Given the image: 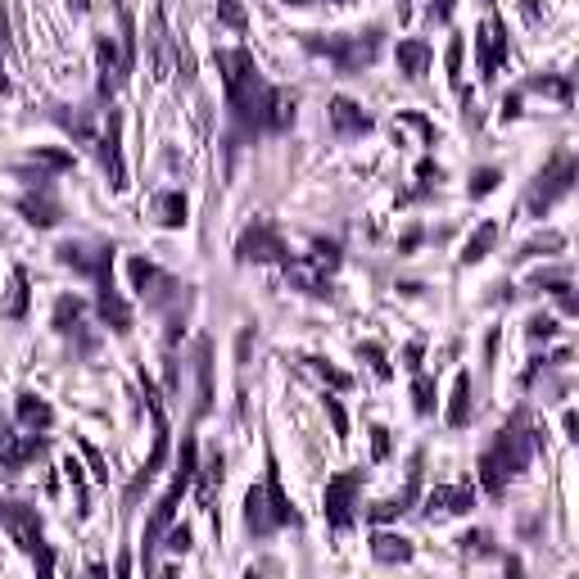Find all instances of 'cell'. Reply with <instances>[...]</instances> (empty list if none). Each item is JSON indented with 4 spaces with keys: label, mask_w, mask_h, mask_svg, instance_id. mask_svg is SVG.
Listing matches in <instances>:
<instances>
[{
    "label": "cell",
    "mask_w": 579,
    "mask_h": 579,
    "mask_svg": "<svg viewBox=\"0 0 579 579\" xmlns=\"http://www.w3.org/2000/svg\"><path fill=\"white\" fill-rule=\"evenodd\" d=\"M217 78L227 96V131H223V164L232 173L245 145H258L267 136H285L300 118V96L290 87H276L263 78V68L249 46H213Z\"/></svg>",
    "instance_id": "6da1fadb"
},
{
    "label": "cell",
    "mask_w": 579,
    "mask_h": 579,
    "mask_svg": "<svg viewBox=\"0 0 579 579\" xmlns=\"http://www.w3.org/2000/svg\"><path fill=\"white\" fill-rule=\"evenodd\" d=\"M543 449H548V440H543V425L534 421L530 403H517L512 412H507V421L489 434V444L480 449V458H475V480H480V493L502 498L507 489H512V484L530 471V462H534Z\"/></svg>",
    "instance_id": "7a4b0ae2"
},
{
    "label": "cell",
    "mask_w": 579,
    "mask_h": 579,
    "mask_svg": "<svg viewBox=\"0 0 579 579\" xmlns=\"http://www.w3.org/2000/svg\"><path fill=\"white\" fill-rule=\"evenodd\" d=\"M50 122L105 168L109 190L122 195L127 190V159H122V109L109 100H91V105H50Z\"/></svg>",
    "instance_id": "3957f363"
},
{
    "label": "cell",
    "mask_w": 579,
    "mask_h": 579,
    "mask_svg": "<svg viewBox=\"0 0 579 579\" xmlns=\"http://www.w3.org/2000/svg\"><path fill=\"white\" fill-rule=\"evenodd\" d=\"M127 281L136 290V304L164 322V349L177 353V344L186 335V322H190V308H195V285L177 281L173 272H164L159 263L140 258V254L127 258Z\"/></svg>",
    "instance_id": "277c9868"
},
{
    "label": "cell",
    "mask_w": 579,
    "mask_h": 579,
    "mask_svg": "<svg viewBox=\"0 0 579 579\" xmlns=\"http://www.w3.org/2000/svg\"><path fill=\"white\" fill-rule=\"evenodd\" d=\"M241 521H245L249 543H263V539H272V534H281V530H304V512L295 507V498L285 493V480H281V462H276L272 440H263V480L245 489Z\"/></svg>",
    "instance_id": "5b68a950"
},
{
    "label": "cell",
    "mask_w": 579,
    "mask_h": 579,
    "mask_svg": "<svg viewBox=\"0 0 579 579\" xmlns=\"http://www.w3.org/2000/svg\"><path fill=\"white\" fill-rule=\"evenodd\" d=\"M295 41L308 55L326 59L335 68V78H362L385 55V23H367L357 32H295Z\"/></svg>",
    "instance_id": "8992f818"
},
{
    "label": "cell",
    "mask_w": 579,
    "mask_h": 579,
    "mask_svg": "<svg viewBox=\"0 0 579 579\" xmlns=\"http://www.w3.org/2000/svg\"><path fill=\"white\" fill-rule=\"evenodd\" d=\"M195 425H199V421L190 416V425H186V434H181V453H177L173 480H168V489L159 493V502L150 507V517H145V534H140V566H145V570H155V552H159L168 526L177 521L181 498L190 493V480H195V467H199V440H195Z\"/></svg>",
    "instance_id": "52a82bcc"
},
{
    "label": "cell",
    "mask_w": 579,
    "mask_h": 579,
    "mask_svg": "<svg viewBox=\"0 0 579 579\" xmlns=\"http://www.w3.org/2000/svg\"><path fill=\"white\" fill-rule=\"evenodd\" d=\"M0 530H6L10 543L37 566V575H55L59 557H55V548L46 543V521H41V512H37L32 502H23V498H0Z\"/></svg>",
    "instance_id": "ba28073f"
},
{
    "label": "cell",
    "mask_w": 579,
    "mask_h": 579,
    "mask_svg": "<svg viewBox=\"0 0 579 579\" xmlns=\"http://www.w3.org/2000/svg\"><path fill=\"white\" fill-rule=\"evenodd\" d=\"M575 181H579V155L575 150H552L548 155V164L534 173V181L526 186V195H521V208L530 213V217H548L570 190H575Z\"/></svg>",
    "instance_id": "9c48e42d"
},
{
    "label": "cell",
    "mask_w": 579,
    "mask_h": 579,
    "mask_svg": "<svg viewBox=\"0 0 579 579\" xmlns=\"http://www.w3.org/2000/svg\"><path fill=\"white\" fill-rule=\"evenodd\" d=\"M367 475L372 471H362V467H344L326 480L322 489V517H326V530L331 534H349L357 521H362V489H367Z\"/></svg>",
    "instance_id": "30bf717a"
},
{
    "label": "cell",
    "mask_w": 579,
    "mask_h": 579,
    "mask_svg": "<svg viewBox=\"0 0 579 579\" xmlns=\"http://www.w3.org/2000/svg\"><path fill=\"white\" fill-rule=\"evenodd\" d=\"M232 258L241 263V267H285L290 258H295V249H290V241H285V232L272 223V217H254V223L236 236V245H232Z\"/></svg>",
    "instance_id": "8fae6325"
},
{
    "label": "cell",
    "mask_w": 579,
    "mask_h": 579,
    "mask_svg": "<svg viewBox=\"0 0 579 579\" xmlns=\"http://www.w3.org/2000/svg\"><path fill=\"white\" fill-rule=\"evenodd\" d=\"M87 300L82 295H59L55 300V308H50V326H55V335L72 349V357H96L100 353V344H105V335L87 322Z\"/></svg>",
    "instance_id": "7c38bea8"
},
{
    "label": "cell",
    "mask_w": 579,
    "mask_h": 579,
    "mask_svg": "<svg viewBox=\"0 0 579 579\" xmlns=\"http://www.w3.org/2000/svg\"><path fill=\"white\" fill-rule=\"evenodd\" d=\"M91 285H96V300H91V308H96L100 326H105L109 335L127 340V335H131V326H136V308H131V300L122 295V285H118V276H114V263L96 267Z\"/></svg>",
    "instance_id": "4fadbf2b"
},
{
    "label": "cell",
    "mask_w": 579,
    "mask_h": 579,
    "mask_svg": "<svg viewBox=\"0 0 579 579\" xmlns=\"http://www.w3.org/2000/svg\"><path fill=\"white\" fill-rule=\"evenodd\" d=\"M471 46H475V72H480V82H484V87L498 82V72L507 68V59H512V41H507V23H502L498 6L484 10V19H480Z\"/></svg>",
    "instance_id": "5bb4252c"
},
{
    "label": "cell",
    "mask_w": 579,
    "mask_h": 579,
    "mask_svg": "<svg viewBox=\"0 0 579 579\" xmlns=\"http://www.w3.org/2000/svg\"><path fill=\"white\" fill-rule=\"evenodd\" d=\"M91 50H96V100H114L127 82H131V72H136V59L122 50V41L118 37H109V32H96V41H91Z\"/></svg>",
    "instance_id": "9a60e30c"
},
{
    "label": "cell",
    "mask_w": 579,
    "mask_h": 579,
    "mask_svg": "<svg viewBox=\"0 0 579 579\" xmlns=\"http://www.w3.org/2000/svg\"><path fill=\"white\" fill-rule=\"evenodd\" d=\"M50 444H55L50 434H32V430L6 421V425H0V480L23 475L32 462H41L50 453Z\"/></svg>",
    "instance_id": "2e32d148"
},
{
    "label": "cell",
    "mask_w": 579,
    "mask_h": 579,
    "mask_svg": "<svg viewBox=\"0 0 579 579\" xmlns=\"http://www.w3.org/2000/svg\"><path fill=\"white\" fill-rule=\"evenodd\" d=\"M421 489H425V449H416V453L408 458V480H403V489H399V493H390V498H381V502H372L367 512H362V521H367V526H390V521H403L408 512H416Z\"/></svg>",
    "instance_id": "e0dca14e"
},
{
    "label": "cell",
    "mask_w": 579,
    "mask_h": 579,
    "mask_svg": "<svg viewBox=\"0 0 579 579\" xmlns=\"http://www.w3.org/2000/svg\"><path fill=\"white\" fill-rule=\"evenodd\" d=\"M475 502H480V489H475V484H434V489H421L416 512L434 526V521H449V517L475 512Z\"/></svg>",
    "instance_id": "ac0fdd59"
},
{
    "label": "cell",
    "mask_w": 579,
    "mask_h": 579,
    "mask_svg": "<svg viewBox=\"0 0 579 579\" xmlns=\"http://www.w3.org/2000/svg\"><path fill=\"white\" fill-rule=\"evenodd\" d=\"M223 480H227V453H223V449H208V453L199 458V467H195L190 489H195L199 512H208L213 530H223V521H217V493H223Z\"/></svg>",
    "instance_id": "d6986e66"
},
{
    "label": "cell",
    "mask_w": 579,
    "mask_h": 579,
    "mask_svg": "<svg viewBox=\"0 0 579 579\" xmlns=\"http://www.w3.org/2000/svg\"><path fill=\"white\" fill-rule=\"evenodd\" d=\"M14 208H19L23 223L37 227V232H55V227L63 223V217H68V208H63L55 181H50V186H28V190L14 199Z\"/></svg>",
    "instance_id": "ffe728a7"
},
{
    "label": "cell",
    "mask_w": 579,
    "mask_h": 579,
    "mask_svg": "<svg viewBox=\"0 0 579 579\" xmlns=\"http://www.w3.org/2000/svg\"><path fill=\"white\" fill-rule=\"evenodd\" d=\"M326 118H331V136H335V140H362V136L376 131V118L362 109L353 96H331Z\"/></svg>",
    "instance_id": "44dd1931"
},
{
    "label": "cell",
    "mask_w": 579,
    "mask_h": 579,
    "mask_svg": "<svg viewBox=\"0 0 579 579\" xmlns=\"http://www.w3.org/2000/svg\"><path fill=\"white\" fill-rule=\"evenodd\" d=\"M145 55H150V72H155V82H168V78H173V59H181V55L173 50L164 6H155V14H150V37H145Z\"/></svg>",
    "instance_id": "7402d4cb"
},
{
    "label": "cell",
    "mask_w": 579,
    "mask_h": 579,
    "mask_svg": "<svg viewBox=\"0 0 579 579\" xmlns=\"http://www.w3.org/2000/svg\"><path fill=\"white\" fill-rule=\"evenodd\" d=\"M285 281H290V290H300V295H308V300H317V304H331L335 300V276H326V272H317V267H308L300 254L290 258L285 267Z\"/></svg>",
    "instance_id": "603a6c76"
},
{
    "label": "cell",
    "mask_w": 579,
    "mask_h": 579,
    "mask_svg": "<svg viewBox=\"0 0 579 579\" xmlns=\"http://www.w3.org/2000/svg\"><path fill=\"white\" fill-rule=\"evenodd\" d=\"M55 421H59V412H55V403L46 394H37V390H19L14 394V425H23L32 434H50Z\"/></svg>",
    "instance_id": "cb8c5ba5"
},
{
    "label": "cell",
    "mask_w": 579,
    "mask_h": 579,
    "mask_svg": "<svg viewBox=\"0 0 579 579\" xmlns=\"http://www.w3.org/2000/svg\"><path fill=\"white\" fill-rule=\"evenodd\" d=\"M372 561L376 566H412L416 561V543L399 530H385V526H372Z\"/></svg>",
    "instance_id": "d4e9b609"
},
{
    "label": "cell",
    "mask_w": 579,
    "mask_h": 579,
    "mask_svg": "<svg viewBox=\"0 0 579 579\" xmlns=\"http://www.w3.org/2000/svg\"><path fill=\"white\" fill-rule=\"evenodd\" d=\"M530 285H534V290H543V295H552V300H557L561 317H575V313H579V295H575L570 267H543V272H534V281H530Z\"/></svg>",
    "instance_id": "484cf974"
},
{
    "label": "cell",
    "mask_w": 579,
    "mask_h": 579,
    "mask_svg": "<svg viewBox=\"0 0 579 579\" xmlns=\"http://www.w3.org/2000/svg\"><path fill=\"white\" fill-rule=\"evenodd\" d=\"M150 217H155V227H164V232H181L190 223V199L181 190H155L150 195Z\"/></svg>",
    "instance_id": "4316f807"
},
{
    "label": "cell",
    "mask_w": 579,
    "mask_h": 579,
    "mask_svg": "<svg viewBox=\"0 0 579 579\" xmlns=\"http://www.w3.org/2000/svg\"><path fill=\"white\" fill-rule=\"evenodd\" d=\"M444 421H449V430H467V425L475 421V381H471L467 367L453 376V394H449V412H444Z\"/></svg>",
    "instance_id": "83f0119b"
},
{
    "label": "cell",
    "mask_w": 579,
    "mask_h": 579,
    "mask_svg": "<svg viewBox=\"0 0 579 579\" xmlns=\"http://www.w3.org/2000/svg\"><path fill=\"white\" fill-rule=\"evenodd\" d=\"M526 96H552L561 109H570L575 105V78L570 72H530L526 82H517Z\"/></svg>",
    "instance_id": "f1b7e54d"
},
{
    "label": "cell",
    "mask_w": 579,
    "mask_h": 579,
    "mask_svg": "<svg viewBox=\"0 0 579 579\" xmlns=\"http://www.w3.org/2000/svg\"><path fill=\"white\" fill-rule=\"evenodd\" d=\"M394 63H399V72L408 82H421L425 72H430V63H434V50H430V41H421V37H403L399 46H394Z\"/></svg>",
    "instance_id": "f546056e"
},
{
    "label": "cell",
    "mask_w": 579,
    "mask_h": 579,
    "mask_svg": "<svg viewBox=\"0 0 579 579\" xmlns=\"http://www.w3.org/2000/svg\"><path fill=\"white\" fill-rule=\"evenodd\" d=\"M28 308H32V276H28V267H23V263H14V267H10L6 304H0V317H6V322H23V317H28Z\"/></svg>",
    "instance_id": "4dcf8cb0"
},
{
    "label": "cell",
    "mask_w": 579,
    "mask_h": 579,
    "mask_svg": "<svg viewBox=\"0 0 579 579\" xmlns=\"http://www.w3.org/2000/svg\"><path fill=\"white\" fill-rule=\"evenodd\" d=\"M440 181H444V168L434 164V155H425V159L416 164V186H412V190H399V199H394V204H399V208H412L416 199H430Z\"/></svg>",
    "instance_id": "1f68e13d"
},
{
    "label": "cell",
    "mask_w": 579,
    "mask_h": 579,
    "mask_svg": "<svg viewBox=\"0 0 579 579\" xmlns=\"http://www.w3.org/2000/svg\"><path fill=\"white\" fill-rule=\"evenodd\" d=\"M498 236H502V227H498V223H480V227H475V232L467 236V245H462L458 263H462V267H475V263H484V258L493 254Z\"/></svg>",
    "instance_id": "d6a6232c"
},
{
    "label": "cell",
    "mask_w": 579,
    "mask_h": 579,
    "mask_svg": "<svg viewBox=\"0 0 579 579\" xmlns=\"http://www.w3.org/2000/svg\"><path fill=\"white\" fill-rule=\"evenodd\" d=\"M308 267H317V272H326V276H335L340 267H344V245L335 241V236H313V245H308V254H300Z\"/></svg>",
    "instance_id": "836d02e7"
},
{
    "label": "cell",
    "mask_w": 579,
    "mask_h": 579,
    "mask_svg": "<svg viewBox=\"0 0 579 579\" xmlns=\"http://www.w3.org/2000/svg\"><path fill=\"white\" fill-rule=\"evenodd\" d=\"M28 164H37V168L50 173V177H63V173L78 168V155L63 150V145H37V150L28 155Z\"/></svg>",
    "instance_id": "e575fe53"
},
{
    "label": "cell",
    "mask_w": 579,
    "mask_h": 579,
    "mask_svg": "<svg viewBox=\"0 0 579 579\" xmlns=\"http://www.w3.org/2000/svg\"><path fill=\"white\" fill-rule=\"evenodd\" d=\"M575 353L570 349H557V353H534L530 362H526V367H521V390H534L548 372H557V367H566V362H570Z\"/></svg>",
    "instance_id": "d590c367"
},
{
    "label": "cell",
    "mask_w": 579,
    "mask_h": 579,
    "mask_svg": "<svg viewBox=\"0 0 579 579\" xmlns=\"http://www.w3.org/2000/svg\"><path fill=\"white\" fill-rule=\"evenodd\" d=\"M434 403H440V385H434V376L421 367V372H412V412L421 416V421H430L434 416Z\"/></svg>",
    "instance_id": "8d00e7d4"
},
{
    "label": "cell",
    "mask_w": 579,
    "mask_h": 579,
    "mask_svg": "<svg viewBox=\"0 0 579 579\" xmlns=\"http://www.w3.org/2000/svg\"><path fill=\"white\" fill-rule=\"evenodd\" d=\"M300 362H304V372H313L322 385H331V390H340V394L357 385V381H353V372H340L331 357H313V353H308V357H300Z\"/></svg>",
    "instance_id": "74e56055"
},
{
    "label": "cell",
    "mask_w": 579,
    "mask_h": 579,
    "mask_svg": "<svg viewBox=\"0 0 579 579\" xmlns=\"http://www.w3.org/2000/svg\"><path fill=\"white\" fill-rule=\"evenodd\" d=\"M353 353H357V362H367L376 381H390V376H394V362H390V353H385L381 340H357Z\"/></svg>",
    "instance_id": "f35d334b"
},
{
    "label": "cell",
    "mask_w": 579,
    "mask_h": 579,
    "mask_svg": "<svg viewBox=\"0 0 579 579\" xmlns=\"http://www.w3.org/2000/svg\"><path fill=\"white\" fill-rule=\"evenodd\" d=\"M561 249H566V236H561V232H543V236L526 241L512 258H517V263H530V258H548V254H561Z\"/></svg>",
    "instance_id": "ab89813d"
},
{
    "label": "cell",
    "mask_w": 579,
    "mask_h": 579,
    "mask_svg": "<svg viewBox=\"0 0 579 579\" xmlns=\"http://www.w3.org/2000/svg\"><path fill=\"white\" fill-rule=\"evenodd\" d=\"M213 14H217V23L232 28L236 37H245V32H249V10H245V0H217Z\"/></svg>",
    "instance_id": "60d3db41"
},
{
    "label": "cell",
    "mask_w": 579,
    "mask_h": 579,
    "mask_svg": "<svg viewBox=\"0 0 579 579\" xmlns=\"http://www.w3.org/2000/svg\"><path fill=\"white\" fill-rule=\"evenodd\" d=\"M498 186H502V168L484 164V168L471 173V181H467V199H471V204H475V199H489Z\"/></svg>",
    "instance_id": "b9f144b4"
},
{
    "label": "cell",
    "mask_w": 579,
    "mask_h": 579,
    "mask_svg": "<svg viewBox=\"0 0 579 579\" xmlns=\"http://www.w3.org/2000/svg\"><path fill=\"white\" fill-rule=\"evenodd\" d=\"M462 59H467V32H449L444 68H449V87H458V91H462Z\"/></svg>",
    "instance_id": "7bdbcfd3"
},
{
    "label": "cell",
    "mask_w": 579,
    "mask_h": 579,
    "mask_svg": "<svg viewBox=\"0 0 579 579\" xmlns=\"http://www.w3.org/2000/svg\"><path fill=\"white\" fill-rule=\"evenodd\" d=\"M399 122H403V127H416V131H421V145H430V150L444 140V131L434 127V118H425L421 109H399Z\"/></svg>",
    "instance_id": "ee69618b"
},
{
    "label": "cell",
    "mask_w": 579,
    "mask_h": 579,
    "mask_svg": "<svg viewBox=\"0 0 579 579\" xmlns=\"http://www.w3.org/2000/svg\"><path fill=\"white\" fill-rule=\"evenodd\" d=\"M458 552H462V557H498L489 530H467V534H458Z\"/></svg>",
    "instance_id": "f6af8a7d"
},
{
    "label": "cell",
    "mask_w": 579,
    "mask_h": 579,
    "mask_svg": "<svg viewBox=\"0 0 579 579\" xmlns=\"http://www.w3.org/2000/svg\"><path fill=\"white\" fill-rule=\"evenodd\" d=\"M557 335H561V322H557L552 313H534V317L526 322V340H534V344H539V340H557Z\"/></svg>",
    "instance_id": "bcb514c9"
},
{
    "label": "cell",
    "mask_w": 579,
    "mask_h": 579,
    "mask_svg": "<svg viewBox=\"0 0 579 579\" xmlns=\"http://www.w3.org/2000/svg\"><path fill=\"white\" fill-rule=\"evenodd\" d=\"M322 408H326V416H331L335 440H340V444H349V412H344V403H340L335 394H326V399H322Z\"/></svg>",
    "instance_id": "7dc6e473"
},
{
    "label": "cell",
    "mask_w": 579,
    "mask_h": 579,
    "mask_svg": "<svg viewBox=\"0 0 579 579\" xmlns=\"http://www.w3.org/2000/svg\"><path fill=\"white\" fill-rule=\"evenodd\" d=\"M72 444H78V449H82V458H87V467H91V480H96V484H109V467H105V458H100V449H96L91 440H82V434H78V440H72Z\"/></svg>",
    "instance_id": "c3c4849f"
},
{
    "label": "cell",
    "mask_w": 579,
    "mask_h": 579,
    "mask_svg": "<svg viewBox=\"0 0 579 579\" xmlns=\"http://www.w3.org/2000/svg\"><path fill=\"white\" fill-rule=\"evenodd\" d=\"M367 434H372V462H390V453H394V434H390V425L376 421Z\"/></svg>",
    "instance_id": "681fc988"
},
{
    "label": "cell",
    "mask_w": 579,
    "mask_h": 579,
    "mask_svg": "<svg viewBox=\"0 0 579 579\" xmlns=\"http://www.w3.org/2000/svg\"><path fill=\"white\" fill-rule=\"evenodd\" d=\"M190 543H195V534H190V526H186V521H181V526H177V521H173V526H168V534H164V543H159V548H168V552H190Z\"/></svg>",
    "instance_id": "f907efd6"
},
{
    "label": "cell",
    "mask_w": 579,
    "mask_h": 579,
    "mask_svg": "<svg viewBox=\"0 0 579 579\" xmlns=\"http://www.w3.org/2000/svg\"><path fill=\"white\" fill-rule=\"evenodd\" d=\"M453 14H458V0H430V6H425V19H430L434 28H449Z\"/></svg>",
    "instance_id": "816d5d0a"
},
{
    "label": "cell",
    "mask_w": 579,
    "mask_h": 579,
    "mask_svg": "<svg viewBox=\"0 0 579 579\" xmlns=\"http://www.w3.org/2000/svg\"><path fill=\"white\" fill-rule=\"evenodd\" d=\"M421 357H425V340H408V344H403V353H399V362H403V372H408V376L425 367Z\"/></svg>",
    "instance_id": "f5cc1de1"
},
{
    "label": "cell",
    "mask_w": 579,
    "mask_h": 579,
    "mask_svg": "<svg viewBox=\"0 0 579 579\" xmlns=\"http://www.w3.org/2000/svg\"><path fill=\"white\" fill-rule=\"evenodd\" d=\"M521 105H526V91H521V87H512V91L502 96V109H498V118H502V122H512V118H521Z\"/></svg>",
    "instance_id": "db71d44e"
},
{
    "label": "cell",
    "mask_w": 579,
    "mask_h": 579,
    "mask_svg": "<svg viewBox=\"0 0 579 579\" xmlns=\"http://www.w3.org/2000/svg\"><path fill=\"white\" fill-rule=\"evenodd\" d=\"M561 430H566V440H570V444L579 440V416H575V408H566V416H561Z\"/></svg>",
    "instance_id": "11a10c76"
},
{
    "label": "cell",
    "mask_w": 579,
    "mask_h": 579,
    "mask_svg": "<svg viewBox=\"0 0 579 579\" xmlns=\"http://www.w3.org/2000/svg\"><path fill=\"white\" fill-rule=\"evenodd\" d=\"M512 295H517V290H512V281H498V285H493V295H489V304H502V300L512 304Z\"/></svg>",
    "instance_id": "9f6ffc18"
},
{
    "label": "cell",
    "mask_w": 579,
    "mask_h": 579,
    "mask_svg": "<svg viewBox=\"0 0 579 579\" xmlns=\"http://www.w3.org/2000/svg\"><path fill=\"white\" fill-rule=\"evenodd\" d=\"M521 14H526V23H539L543 19V0H521Z\"/></svg>",
    "instance_id": "6f0895ef"
},
{
    "label": "cell",
    "mask_w": 579,
    "mask_h": 579,
    "mask_svg": "<svg viewBox=\"0 0 579 579\" xmlns=\"http://www.w3.org/2000/svg\"><path fill=\"white\" fill-rule=\"evenodd\" d=\"M421 241H425V232H421V227H412V232H408V236L399 241V254H412V249H416Z\"/></svg>",
    "instance_id": "680465c9"
},
{
    "label": "cell",
    "mask_w": 579,
    "mask_h": 579,
    "mask_svg": "<svg viewBox=\"0 0 579 579\" xmlns=\"http://www.w3.org/2000/svg\"><path fill=\"white\" fill-rule=\"evenodd\" d=\"M0 50H10V14L0 6Z\"/></svg>",
    "instance_id": "91938a15"
},
{
    "label": "cell",
    "mask_w": 579,
    "mask_h": 579,
    "mask_svg": "<svg viewBox=\"0 0 579 579\" xmlns=\"http://www.w3.org/2000/svg\"><path fill=\"white\" fill-rule=\"evenodd\" d=\"M68 10L72 14H91V0H68Z\"/></svg>",
    "instance_id": "94428289"
},
{
    "label": "cell",
    "mask_w": 579,
    "mask_h": 579,
    "mask_svg": "<svg viewBox=\"0 0 579 579\" xmlns=\"http://www.w3.org/2000/svg\"><path fill=\"white\" fill-rule=\"evenodd\" d=\"M281 6H313V0H281Z\"/></svg>",
    "instance_id": "6125c7cd"
},
{
    "label": "cell",
    "mask_w": 579,
    "mask_h": 579,
    "mask_svg": "<svg viewBox=\"0 0 579 579\" xmlns=\"http://www.w3.org/2000/svg\"><path fill=\"white\" fill-rule=\"evenodd\" d=\"M331 6H353V0H331Z\"/></svg>",
    "instance_id": "be15d7a7"
}]
</instances>
